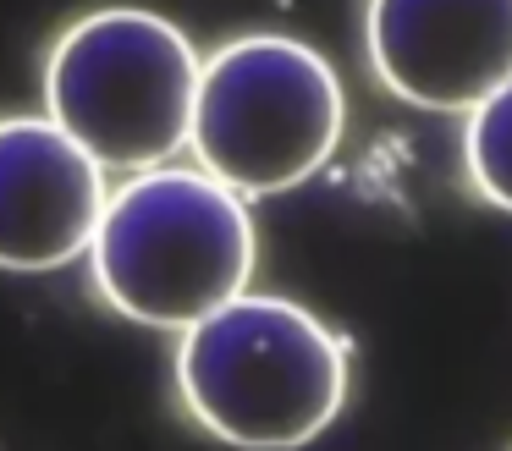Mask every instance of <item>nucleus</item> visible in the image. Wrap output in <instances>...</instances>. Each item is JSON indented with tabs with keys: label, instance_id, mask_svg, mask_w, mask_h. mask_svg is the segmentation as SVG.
Segmentation results:
<instances>
[{
	"label": "nucleus",
	"instance_id": "obj_1",
	"mask_svg": "<svg viewBox=\"0 0 512 451\" xmlns=\"http://www.w3.org/2000/svg\"><path fill=\"white\" fill-rule=\"evenodd\" d=\"M353 347L292 297L243 292L177 330L182 413L237 451H298L336 424Z\"/></svg>",
	"mask_w": 512,
	"mask_h": 451
},
{
	"label": "nucleus",
	"instance_id": "obj_2",
	"mask_svg": "<svg viewBox=\"0 0 512 451\" xmlns=\"http://www.w3.org/2000/svg\"><path fill=\"white\" fill-rule=\"evenodd\" d=\"M259 231L248 198L199 165H149L105 193L89 237V281L111 314L149 330H188L248 292Z\"/></svg>",
	"mask_w": 512,
	"mask_h": 451
},
{
	"label": "nucleus",
	"instance_id": "obj_3",
	"mask_svg": "<svg viewBox=\"0 0 512 451\" xmlns=\"http://www.w3.org/2000/svg\"><path fill=\"white\" fill-rule=\"evenodd\" d=\"M193 39L149 6H100L45 55V116L100 171H149L188 149L199 94Z\"/></svg>",
	"mask_w": 512,
	"mask_h": 451
},
{
	"label": "nucleus",
	"instance_id": "obj_4",
	"mask_svg": "<svg viewBox=\"0 0 512 451\" xmlns=\"http://www.w3.org/2000/svg\"><path fill=\"white\" fill-rule=\"evenodd\" d=\"M347 132L336 66L287 33H243L199 61L188 149L237 198H276L309 182Z\"/></svg>",
	"mask_w": 512,
	"mask_h": 451
},
{
	"label": "nucleus",
	"instance_id": "obj_5",
	"mask_svg": "<svg viewBox=\"0 0 512 451\" xmlns=\"http://www.w3.org/2000/svg\"><path fill=\"white\" fill-rule=\"evenodd\" d=\"M364 55L391 99L468 116L512 83V0H364Z\"/></svg>",
	"mask_w": 512,
	"mask_h": 451
},
{
	"label": "nucleus",
	"instance_id": "obj_6",
	"mask_svg": "<svg viewBox=\"0 0 512 451\" xmlns=\"http://www.w3.org/2000/svg\"><path fill=\"white\" fill-rule=\"evenodd\" d=\"M105 171L50 116H0V270L45 275L83 259Z\"/></svg>",
	"mask_w": 512,
	"mask_h": 451
},
{
	"label": "nucleus",
	"instance_id": "obj_7",
	"mask_svg": "<svg viewBox=\"0 0 512 451\" xmlns=\"http://www.w3.org/2000/svg\"><path fill=\"white\" fill-rule=\"evenodd\" d=\"M463 176L485 204L512 215V83L479 99L463 121Z\"/></svg>",
	"mask_w": 512,
	"mask_h": 451
}]
</instances>
